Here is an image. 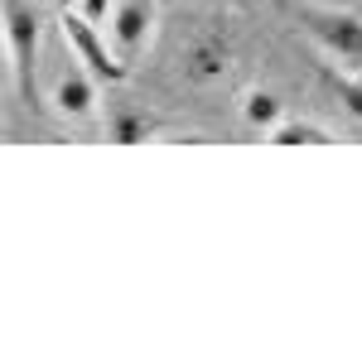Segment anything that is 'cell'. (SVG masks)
Segmentation results:
<instances>
[{
    "label": "cell",
    "mask_w": 362,
    "mask_h": 362,
    "mask_svg": "<svg viewBox=\"0 0 362 362\" xmlns=\"http://www.w3.org/2000/svg\"><path fill=\"white\" fill-rule=\"evenodd\" d=\"M232 58H237L232 25L227 20H208V25H198L179 44V73H184V83H194V87H213L232 73Z\"/></svg>",
    "instance_id": "1"
},
{
    "label": "cell",
    "mask_w": 362,
    "mask_h": 362,
    "mask_svg": "<svg viewBox=\"0 0 362 362\" xmlns=\"http://www.w3.org/2000/svg\"><path fill=\"white\" fill-rule=\"evenodd\" d=\"M305 29L334 68L362 73V15H348L334 5H305Z\"/></svg>",
    "instance_id": "2"
},
{
    "label": "cell",
    "mask_w": 362,
    "mask_h": 362,
    "mask_svg": "<svg viewBox=\"0 0 362 362\" xmlns=\"http://www.w3.org/2000/svg\"><path fill=\"white\" fill-rule=\"evenodd\" d=\"M63 39H68V49H73V58L83 63L87 73L97 78V83H126L131 78V68L121 63V54L112 49V39H107V29L92 25L83 10H63Z\"/></svg>",
    "instance_id": "3"
},
{
    "label": "cell",
    "mask_w": 362,
    "mask_h": 362,
    "mask_svg": "<svg viewBox=\"0 0 362 362\" xmlns=\"http://www.w3.org/2000/svg\"><path fill=\"white\" fill-rule=\"evenodd\" d=\"M155 25H160V5L155 0H116L112 20H107V39H112V49L121 54L126 68H136L140 58L150 54Z\"/></svg>",
    "instance_id": "4"
},
{
    "label": "cell",
    "mask_w": 362,
    "mask_h": 362,
    "mask_svg": "<svg viewBox=\"0 0 362 362\" xmlns=\"http://www.w3.org/2000/svg\"><path fill=\"white\" fill-rule=\"evenodd\" d=\"M5 49H10V68L20 73V83L29 92L34 63H39V10L29 0H5Z\"/></svg>",
    "instance_id": "5"
},
{
    "label": "cell",
    "mask_w": 362,
    "mask_h": 362,
    "mask_svg": "<svg viewBox=\"0 0 362 362\" xmlns=\"http://www.w3.org/2000/svg\"><path fill=\"white\" fill-rule=\"evenodd\" d=\"M49 102H54L58 116H68V121H87V116L97 112V78L87 73V68H63L49 87Z\"/></svg>",
    "instance_id": "6"
},
{
    "label": "cell",
    "mask_w": 362,
    "mask_h": 362,
    "mask_svg": "<svg viewBox=\"0 0 362 362\" xmlns=\"http://www.w3.org/2000/svg\"><path fill=\"white\" fill-rule=\"evenodd\" d=\"M160 131V121L145 112V107H131V102H116L112 112H107V136L116 145H136V140H150Z\"/></svg>",
    "instance_id": "7"
},
{
    "label": "cell",
    "mask_w": 362,
    "mask_h": 362,
    "mask_svg": "<svg viewBox=\"0 0 362 362\" xmlns=\"http://www.w3.org/2000/svg\"><path fill=\"white\" fill-rule=\"evenodd\" d=\"M242 116H247L251 131H266V136H271L280 121H285V107H280L276 92H261V87H256V92H247V102H242Z\"/></svg>",
    "instance_id": "8"
},
{
    "label": "cell",
    "mask_w": 362,
    "mask_h": 362,
    "mask_svg": "<svg viewBox=\"0 0 362 362\" xmlns=\"http://www.w3.org/2000/svg\"><path fill=\"white\" fill-rule=\"evenodd\" d=\"M266 140H271V145H329V131L314 126V121H290V116H285Z\"/></svg>",
    "instance_id": "9"
},
{
    "label": "cell",
    "mask_w": 362,
    "mask_h": 362,
    "mask_svg": "<svg viewBox=\"0 0 362 362\" xmlns=\"http://www.w3.org/2000/svg\"><path fill=\"white\" fill-rule=\"evenodd\" d=\"M329 87H334L338 102H343V112L353 116V121H362V73H343V68L329 63Z\"/></svg>",
    "instance_id": "10"
},
{
    "label": "cell",
    "mask_w": 362,
    "mask_h": 362,
    "mask_svg": "<svg viewBox=\"0 0 362 362\" xmlns=\"http://www.w3.org/2000/svg\"><path fill=\"white\" fill-rule=\"evenodd\" d=\"M78 10H83L92 25L107 29V20H112V10H116V0H78Z\"/></svg>",
    "instance_id": "11"
},
{
    "label": "cell",
    "mask_w": 362,
    "mask_h": 362,
    "mask_svg": "<svg viewBox=\"0 0 362 362\" xmlns=\"http://www.w3.org/2000/svg\"><path fill=\"white\" fill-rule=\"evenodd\" d=\"M58 10H78V0H54Z\"/></svg>",
    "instance_id": "12"
}]
</instances>
